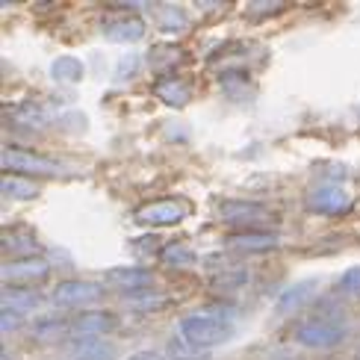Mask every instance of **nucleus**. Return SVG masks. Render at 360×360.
Listing matches in <instances>:
<instances>
[{
  "mask_svg": "<svg viewBox=\"0 0 360 360\" xmlns=\"http://www.w3.org/2000/svg\"><path fill=\"white\" fill-rule=\"evenodd\" d=\"M107 283L122 292H151L154 287V272L151 269H142V266H118L107 272Z\"/></svg>",
  "mask_w": 360,
  "mask_h": 360,
  "instance_id": "nucleus-8",
  "label": "nucleus"
},
{
  "mask_svg": "<svg viewBox=\"0 0 360 360\" xmlns=\"http://www.w3.org/2000/svg\"><path fill=\"white\" fill-rule=\"evenodd\" d=\"M33 334L39 340H56V337H68L71 334V322L68 319H53V316H44L33 325Z\"/></svg>",
  "mask_w": 360,
  "mask_h": 360,
  "instance_id": "nucleus-20",
  "label": "nucleus"
},
{
  "mask_svg": "<svg viewBox=\"0 0 360 360\" xmlns=\"http://www.w3.org/2000/svg\"><path fill=\"white\" fill-rule=\"evenodd\" d=\"M115 325L118 322L110 310H89L71 319V334L74 337H107L110 331H115Z\"/></svg>",
  "mask_w": 360,
  "mask_h": 360,
  "instance_id": "nucleus-11",
  "label": "nucleus"
},
{
  "mask_svg": "<svg viewBox=\"0 0 360 360\" xmlns=\"http://www.w3.org/2000/svg\"><path fill=\"white\" fill-rule=\"evenodd\" d=\"M51 77L56 83H80L83 80V63L77 56H59L51 63Z\"/></svg>",
  "mask_w": 360,
  "mask_h": 360,
  "instance_id": "nucleus-18",
  "label": "nucleus"
},
{
  "mask_svg": "<svg viewBox=\"0 0 360 360\" xmlns=\"http://www.w3.org/2000/svg\"><path fill=\"white\" fill-rule=\"evenodd\" d=\"M127 360H169L166 354H160V352H148V349H142V352H133Z\"/></svg>",
  "mask_w": 360,
  "mask_h": 360,
  "instance_id": "nucleus-23",
  "label": "nucleus"
},
{
  "mask_svg": "<svg viewBox=\"0 0 360 360\" xmlns=\"http://www.w3.org/2000/svg\"><path fill=\"white\" fill-rule=\"evenodd\" d=\"M346 337H349V325L331 316V313H316V316H307L292 328V340L298 346L313 349V352L337 349Z\"/></svg>",
  "mask_w": 360,
  "mask_h": 360,
  "instance_id": "nucleus-2",
  "label": "nucleus"
},
{
  "mask_svg": "<svg viewBox=\"0 0 360 360\" xmlns=\"http://www.w3.org/2000/svg\"><path fill=\"white\" fill-rule=\"evenodd\" d=\"M337 290H340L342 295H360V266H349L346 272L340 275Z\"/></svg>",
  "mask_w": 360,
  "mask_h": 360,
  "instance_id": "nucleus-22",
  "label": "nucleus"
},
{
  "mask_svg": "<svg viewBox=\"0 0 360 360\" xmlns=\"http://www.w3.org/2000/svg\"><path fill=\"white\" fill-rule=\"evenodd\" d=\"M169 360H210V354L189 346L184 337H177V340L169 342Z\"/></svg>",
  "mask_w": 360,
  "mask_h": 360,
  "instance_id": "nucleus-21",
  "label": "nucleus"
},
{
  "mask_svg": "<svg viewBox=\"0 0 360 360\" xmlns=\"http://www.w3.org/2000/svg\"><path fill=\"white\" fill-rule=\"evenodd\" d=\"M177 331L189 346L210 352L213 346H224V342L233 337V319L228 316V313L201 310V313H189V316L180 319Z\"/></svg>",
  "mask_w": 360,
  "mask_h": 360,
  "instance_id": "nucleus-1",
  "label": "nucleus"
},
{
  "mask_svg": "<svg viewBox=\"0 0 360 360\" xmlns=\"http://www.w3.org/2000/svg\"><path fill=\"white\" fill-rule=\"evenodd\" d=\"M160 260L172 269H189V266L198 263V254H195V248H189L186 243H166L160 248Z\"/></svg>",
  "mask_w": 360,
  "mask_h": 360,
  "instance_id": "nucleus-16",
  "label": "nucleus"
},
{
  "mask_svg": "<svg viewBox=\"0 0 360 360\" xmlns=\"http://www.w3.org/2000/svg\"><path fill=\"white\" fill-rule=\"evenodd\" d=\"M101 283L92 281H63L56 283L53 292H51V302L56 307H92L101 302Z\"/></svg>",
  "mask_w": 360,
  "mask_h": 360,
  "instance_id": "nucleus-6",
  "label": "nucleus"
},
{
  "mask_svg": "<svg viewBox=\"0 0 360 360\" xmlns=\"http://www.w3.org/2000/svg\"><path fill=\"white\" fill-rule=\"evenodd\" d=\"M307 207L322 216H342L352 210V195L340 184H316L307 192Z\"/></svg>",
  "mask_w": 360,
  "mask_h": 360,
  "instance_id": "nucleus-5",
  "label": "nucleus"
},
{
  "mask_svg": "<svg viewBox=\"0 0 360 360\" xmlns=\"http://www.w3.org/2000/svg\"><path fill=\"white\" fill-rule=\"evenodd\" d=\"M228 245L243 254H263V251L278 248V236L272 231H239L228 236Z\"/></svg>",
  "mask_w": 360,
  "mask_h": 360,
  "instance_id": "nucleus-13",
  "label": "nucleus"
},
{
  "mask_svg": "<svg viewBox=\"0 0 360 360\" xmlns=\"http://www.w3.org/2000/svg\"><path fill=\"white\" fill-rule=\"evenodd\" d=\"M189 95H192L189 86L180 83L177 77H166V80L157 83V98H160L162 103H169V107H186Z\"/></svg>",
  "mask_w": 360,
  "mask_h": 360,
  "instance_id": "nucleus-17",
  "label": "nucleus"
},
{
  "mask_svg": "<svg viewBox=\"0 0 360 360\" xmlns=\"http://www.w3.org/2000/svg\"><path fill=\"white\" fill-rule=\"evenodd\" d=\"M316 287H319L316 281H298V283H292V287H287L278 295L275 310L278 313H295V310L307 307L313 298H316Z\"/></svg>",
  "mask_w": 360,
  "mask_h": 360,
  "instance_id": "nucleus-12",
  "label": "nucleus"
},
{
  "mask_svg": "<svg viewBox=\"0 0 360 360\" xmlns=\"http://www.w3.org/2000/svg\"><path fill=\"white\" fill-rule=\"evenodd\" d=\"M44 298L36 292V290H4V310L6 313H15V316H24V313H33L41 307Z\"/></svg>",
  "mask_w": 360,
  "mask_h": 360,
  "instance_id": "nucleus-14",
  "label": "nucleus"
},
{
  "mask_svg": "<svg viewBox=\"0 0 360 360\" xmlns=\"http://www.w3.org/2000/svg\"><path fill=\"white\" fill-rule=\"evenodd\" d=\"M0 189H4L6 198H18V201L36 198V195H39V186H36V184H30L27 177H18V174L4 177V184H0Z\"/></svg>",
  "mask_w": 360,
  "mask_h": 360,
  "instance_id": "nucleus-19",
  "label": "nucleus"
},
{
  "mask_svg": "<svg viewBox=\"0 0 360 360\" xmlns=\"http://www.w3.org/2000/svg\"><path fill=\"white\" fill-rule=\"evenodd\" d=\"M51 275V263L39 260V257H24V260H12L4 266V281L12 287H30V283H39Z\"/></svg>",
  "mask_w": 360,
  "mask_h": 360,
  "instance_id": "nucleus-9",
  "label": "nucleus"
},
{
  "mask_svg": "<svg viewBox=\"0 0 360 360\" xmlns=\"http://www.w3.org/2000/svg\"><path fill=\"white\" fill-rule=\"evenodd\" d=\"M189 216V204L180 198H162V201H151L136 210V221L145 228H172L180 224Z\"/></svg>",
  "mask_w": 360,
  "mask_h": 360,
  "instance_id": "nucleus-4",
  "label": "nucleus"
},
{
  "mask_svg": "<svg viewBox=\"0 0 360 360\" xmlns=\"http://www.w3.org/2000/svg\"><path fill=\"white\" fill-rule=\"evenodd\" d=\"M219 216L228 224H245V231H263V224L272 219V213L263 204L254 201H224L219 207Z\"/></svg>",
  "mask_w": 360,
  "mask_h": 360,
  "instance_id": "nucleus-7",
  "label": "nucleus"
},
{
  "mask_svg": "<svg viewBox=\"0 0 360 360\" xmlns=\"http://www.w3.org/2000/svg\"><path fill=\"white\" fill-rule=\"evenodd\" d=\"M0 166L4 172H12L18 177H30V174H63L65 166L56 162L51 157H41V154H33L27 148H4V157H0Z\"/></svg>",
  "mask_w": 360,
  "mask_h": 360,
  "instance_id": "nucleus-3",
  "label": "nucleus"
},
{
  "mask_svg": "<svg viewBox=\"0 0 360 360\" xmlns=\"http://www.w3.org/2000/svg\"><path fill=\"white\" fill-rule=\"evenodd\" d=\"M145 36L142 18H115L103 24V39L110 41H139Z\"/></svg>",
  "mask_w": 360,
  "mask_h": 360,
  "instance_id": "nucleus-15",
  "label": "nucleus"
},
{
  "mask_svg": "<svg viewBox=\"0 0 360 360\" xmlns=\"http://www.w3.org/2000/svg\"><path fill=\"white\" fill-rule=\"evenodd\" d=\"M115 342L107 337H74L65 349V360H115Z\"/></svg>",
  "mask_w": 360,
  "mask_h": 360,
  "instance_id": "nucleus-10",
  "label": "nucleus"
},
{
  "mask_svg": "<svg viewBox=\"0 0 360 360\" xmlns=\"http://www.w3.org/2000/svg\"><path fill=\"white\" fill-rule=\"evenodd\" d=\"M357 360H360V352H357Z\"/></svg>",
  "mask_w": 360,
  "mask_h": 360,
  "instance_id": "nucleus-24",
  "label": "nucleus"
}]
</instances>
